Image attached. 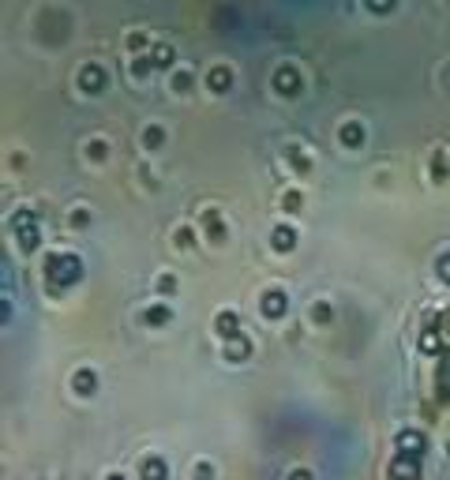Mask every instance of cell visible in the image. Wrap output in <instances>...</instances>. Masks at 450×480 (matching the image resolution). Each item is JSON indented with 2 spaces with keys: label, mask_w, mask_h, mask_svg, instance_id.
Returning a JSON list of instances; mask_svg holds the SVG:
<instances>
[{
  "label": "cell",
  "mask_w": 450,
  "mask_h": 480,
  "mask_svg": "<svg viewBox=\"0 0 450 480\" xmlns=\"http://www.w3.org/2000/svg\"><path fill=\"white\" fill-rule=\"evenodd\" d=\"M45 278H49V285L68 289V285H75L79 278H83V263H79V256H68V251L45 256Z\"/></svg>",
  "instance_id": "1"
},
{
  "label": "cell",
  "mask_w": 450,
  "mask_h": 480,
  "mask_svg": "<svg viewBox=\"0 0 450 480\" xmlns=\"http://www.w3.org/2000/svg\"><path fill=\"white\" fill-rule=\"evenodd\" d=\"M11 229H16L23 251H34L38 240H42V236H38V218L31 214V210H16V218H11Z\"/></svg>",
  "instance_id": "2"
},
{
  "label": "cell",
  "mask_w": 450,
  "mask_h": 480,
  "mask_svg": "<svg viewBox=\"0 0 450 480\" xmlns=\"http://www.w3.org/2000/svg\"><path fill=\"white\" fill-rule=\"evenodd\" d=\"M300 72L297 68H289V64H282V68L274 72V90L278 94H285V98H297L300 94Z\"/></svg>",
  "instance_id": "3"
},
{
  "label": "cell",
  "mask_w": 450,
  "mask_h": 480,
  "mask_svg": "<svg viewBox=\"0 0 450 480\" xmlns=\"http://www.w3.org/2000/svg\"><path fill=\"white\" fill-rule=\"evenodd\" d=\"M390 480H420V458L417 454H398L390 462Z\"/></svg>",
  "instance_id": "4"
},
{
  "label": "cell",
  "mask_w": 450,
  "mask_h": 480,
  "mask_svg": "<svg viewBox=\"0 0 450 480\" xmlns=\"http://www.w3.org/2000/svg\"><path fill=\"white\" fill-rule=\"evenodd\" d=\"M105 83H109V72H105L101 64H87V68L79 72V87H83L87 94H98V90H105Z\"/></svg>",
  "instance_id": "5"
},
{
  "label": "cell",
  "mask_w": 450,
  "mask_h": 480,
  "mask_svg": "<svg viewBox=\"0 0 450 480\" xmlns=\"http://www.w3.org/2000/svg\"><path fill=\"white\" fill-rule=\"evenodd\" d=\"M285 308H289V300H285L282 289H270L267 297H263V315H267V319H282Z\"/></svg>",
  "instance_id": "6"
},
{
  "label": "cell",
  "mask_w": 450,
  "mask_h": 480,
  "mask_svg": "<svg viewBox=\"0 0 450 480\" xmlns=\"http://www.w3.org/2000/svg\"><path fill=\"white\" fill-rule=\"evenodd\" d=\"M270 244H274V251H293L297 248V229H293V225H278L274 236H270Z\"/></svg>",
  "instance_id": "7"
},
{
  "label": "cell",
  "mask_w": 450,
  "mask_h": 480,
  "mask_svg": "<svg viewBox=\"0 0 450 480\" xmlns=\"http://www.w3.org/2000/svg\"><path fill=\"white\" fill-rule=\"evenodd\" d=\"M207 87L214 90V94H221V90H229V87H233V72H229V68H210V75H207Z\"/></svg>",
  "instance_id": "8"
},
{
  "label": "cell",
  "mask_w": 450,
  "mask_h": 480,
  "mask_svg": "<svg viewBox=\"0 0 450 480\" xmlns=\"http://www.w3.org/2000/svg\"><path fill=\"white\" fill-rule=\"evenodd\" d=\"M214 327H218V334H221L225 342H229V338H236V334H241V323H236V312H221Z\"/></svg>",
  "instance_id": "9"
},
{
  "label": "cell",
  "mask_w": 450,
  "mask_h": 480,
  "mask_svg": "<svg viewBox=\"0 0 450 480\" xmlns=\"http://www.w3.org/2000/svg\"><path fill=\"white\" fill-rule=\"evenodd\" d=\"M420 450H424V439H420L417 432H402L398 435V454H417L420 458Z\"/></svg>",
  "instance_id": "10"
},
{
  "label": "cell",
  "mask_w": 450,
  "mask_h": 480,
  "mask_svg": "<svg viewBox=\"0 0 450 480\" xmlns=\"http://www.w3.org/2000/svg\"><path fill=\"white\" fill-rule=\"evenodd\" d=\"M248 353H251V342L244 334H236V338L225 342V356H229V360H244Z\"/></svg>",
  "instance_id": "11"
},
{
  "label": "cell",
  "mask_w": 450,
  "mask_h": 480,
  "mask_svg": "<svg viewBox=\"0 0 450 480\" xmlns=\"http://www.w3.org/2000/svg\"><path fill=\"white\" fill-rule=\"evenodd\" d=\"M435 394H439L443 402H450V356L439 364V371H435Z\"/></svg>",
  "instance_id": "12"
},
{
  "label": "cell",
  "mask_w": 450,
  "mask_h": 480,
  "mask_svg": "<svg viewBox=\"0 0 450 480\" xmlns=\"http://www.w3.org/2000/svg\"><path fill=\"white\" fill-rule=\"evenodd\" d=\"M169 469H165V462L162 458H147L143 462V480H165Z\"/></svg>",
  "instance_id": "13"
},
{
  "label": "cell",
  "mask_w": 450,
  "mask_h": 480,
  "mask_svg": "<svg viewBox=\"0 0 450 480\" xmlns=\"http://www.w3.org/2000/svg\"><path fill=\"white\" fill-rule=\"evenodd\" d=\"M173 45H154L150 49V60H154V68H169V64H173Z\"/></svg>",
  "instance_id": "14"
},
{
  "label": "cell",
  "mask_w": 450,
  "mask_h": 480,
  "mask_svg": "<svg viewBox=\"0 0 450 480\" xmlns=\"http://www.w3.org/2000/svg\"><path fill=\"white\" fill-rule=\"evenodd\" d=\"M203 225H207L210 240H221V236H225V225H221V218H218V210H207V214H203Z\"/></svg>",
  "instance_id": "15"
},
{
  "label": "cell",
  "mask_w": 450,
  "mask_h": 480,
  "mask_svg": "<svg viewBox=\"0 0 450 480\" xmlns=\"http://www.w3.org/2000/svg\"><path fill=\"white\" fill-rule=\"evenodd\" d=\"M341 143H346V146H361L364 143V128L361 124H346V128H341Z\"/></svg>",
  "instance_id": "16"
},
{
  "label": "cell",
  "mask_w": 450,
  "mask_h": 480,
  "mask_svg": "<svg viewBox=\"0 0 450 480\" xmlns=\"http://www.w3.org/2000/svg\"><path fill=\"white\" fill-rule=\"evenodd\" d=\"M75 391H79V394H90V391H94V371H90V368L75 371Z\"/></svg>",
  "instance_id": "17"
},
{
  "label": "cell",
  "mask_w": 450,
  "mask_h": 480,
  "mask_svg": "<svg viewBox=\"0 0 450 480\" xmlns=\"http://www.w3.org/2000/svg\"><path fill=\"white\" fill-rule=\"evenodd\" d=\"M143 143H147V146H150V151H158V146H162V143H165V131H162V128H158V124H150L147 131H143Z\"/></svg>",
  "instance_id": "18"
},
{
  "label": "cell",
  "mask_w": 450,
  "mask_h": 480,
  "mask_svg": "<svg viewBox=\"0 0 450 480\" xmlns=\"http://www.w3.org/2000/svg\"><path fill=\"white\" fill-rule=\"evenodd\" d=\"M285 154H289V162L297 165V173H308V169H312V162H308V158H304V151H300V146H289Z\"/></svg>",
  "instance_id": "19"
},
{
  "label": "cell",
  "mask_w": 450,
  "mask_h": 480,
  "mask_svg": "<svg viewBox=\"0 0 450 480\" xmlns=\"http://www.w3.org/2000/svg\"><path fill=\"white\" fill-rule=\"evenodd\" d=\"M169 319H173V312H169V308H162V304L147 312V323H150V327H162V323H169Z\"/></svg>",
  "instance_id": "20"
},
{
  "label": "cell",
  "mask_w": 450,
  "mask_h": 480,
  "mask_svg": "<svg viewBox=\"0 0 450 480\" xmlns=\"http://www.w3.org/2000/svg\"><path fill=\"white\" fill-rule=\"evenodd\" d=\"M435 274H439L443 282H450V251H446V256H439V259H435Z\"/></svg>",
  "instance_id": "21"
},
{
  "label": "cell",
  "mask_w": 450,
  "mask_h": 480,
  "mask_svg": "<svg viewBox=\"0 0 450 480\" xmlns=\"http://www.w3.org/2000/svg\"><path fill=\"white\" fill-rule=\"evenodd\" d=\"M131 72H136V75H147V72H154V60H150V57L131 60Z\"/></svg>",
  "instance_id": "22"
},
{
  "label": "cell",
  "mask_w": 450,
  "mask_h": 480,
  "mask_svg": "<svg viewBox=\"0 0 450 480\" xmlns=\"http://www.w3.org/2000/svg\"><path fill=\"white\" fill-rule=\"evenodd\" d=\"M87 154H90V158H94V162H101V158H105V154H109V146H105L101 139H94V143H90V146H87Z\"/></svg>",
  "instance_id": "23"
},
{
  "label": "cell",
  "mask_w": 450,
  "mask_h": 480,
  "mask_svg": "<svg viewBox=\"0 0 450 480\" xmlns=\"http://www.w3.org/2000/svg\"><path fill=\"white\" fill-rule=\"evenodd\" d=\"M128 49L131 53H143V49H147V34H128Z\"/></svg>",
  "instance_id": "24"
},
{
  "label": "cell",
  "mask_w": 450,
  "mask_h": 480,
  "mask_svg": "<svg viewBox=\"0 0 450 480\" xmlns=\"http://www.w3.org/2000/svg\"><path fill=\"white\" fill-rule=\"evenodd\" d=\"M173 87L180 90V94H184V90H192V75H188V72H177V75H173Z\"/></svg>",
  "instance_id": "25"
},
{
  "label": "cell",
  "mask_w": 450,
  "mask_h": 480,
  "mask_svg": "<svg viewBox=\"0 0 450 480\" xmlns=\"http://www.w3.org/2000/svg\"><path fill=\"white\" fill-rule=\"evenodd\" d=\"M368 8H372V11H379V16H387V11L394 8V0H368Z\"/></svg>",
  "instance_id": "26"
},
{
  "label": "cell",
  "mask_w": 450,
  "mask_h": 480,
  "mask_svg": "<svg viewBox=\"0 0 450 480\" xmlns=\"http://www.w3.org/2000/svg\"><path fill=\"white\" fill-rule=\"evenodd\" d=\"M446 173H450V169H446V162H443V158H435V162H432V177H435V180H443Z\"/></svg>",
  "instance_id": "27"
},
{
  "label": "cell",
  "mask_w": 450,
  "mask_h": 480,
  "mask_svg": "<svg viewBox=\"0 0 450 480\" xmlns=\"http://www.w3.org/2000/svg\"><path fill=\"white\" fill-rule=\"evenodd\" d=\"M312 319H315V323H326V319H330V308H326V304H315V308H312Z\"/></svg>",
  "instance_id": "28"
},
{
  "label": "cell",
  "mask_w": 450,
  "mask_h": 480,
  "mask_svg": "<svg viewBox=\"0 0 450 480\" xmlns=\"http://www.w3.org/2000/svg\"><path fill=\"white\" fill-rule=\"evenodd\" d=\"M177 244L188 248V244H192V229H180V233H177Z\"/></svg>",
  "instance_id": "29"
},
{
  "label": "cell",
  "mask_w": 450,
  "mask_h": 480,
  "mask_svg": "<svg viewBox=\"0 0 450 480\" xmlns=\"http://www.w3.org/2000/svg\"><path fill=\"white\" fill-rule=\"evenodd\" d=\"M285 207H289V210H297V207H300V195H297V192H289V195H285Z\"/></svg>",
  "instance_id": "30"
},
{
  "label": "cell",
  "mask_w": 450,
  "mask_h": 480,
  "mask_svg": "<svg viewBox=\"0 0 450 480\" xmlns=\"http://www.w3.org/2000/svg\"><path fill=\"white\" fill-rule=\"evenodd\" d=\"M173 285H177V282H173V278H169V274L162 278V282H158V289H162V293H173Z\"/></svg>",
  "instance_id": "31"
},
{
  "label": "cell",
  "mask_w": 450,
  "mask_h": 480,
  "mask_svg": "<svg viewBox=\"0 0 450 480\" xmlns=\"http://www.w3.org/2000/svg\"><path fill=\"white\" fill-rule=\"evenodd\" d=\"M72 225H87V210H75V214H72Z\"/></svg>",
  "instance_id": "32"
},
{
  "label": "cell",
  "mask_w": 450,
  "mask_h": 480,
  "mask_svg": "<svg viewBox=\"0 0 450 480\" xmlns=\"http://www.w3.org/2000/svg\"><path fill=\"white\" fill-rule=\"evenodd\" d=\"M289 480H312V473H304V469H300V473H293Z\"/></svg>",
  "instance_id": "33"
},
{
  "label": "cell",
  "mask_w": 450,
  "mask_h": 480,
  "mask_svg": "<svg viewBox=\"0 0 450 480\" xmlns=\"http://www.w3.org/2000/svg\"><path fill=\"white\" fill-rule=\"evenodd\" d=\"M109 480H124V476H109Z\"/></svg>",
  "instance_id": "34"
}]
</instances>
